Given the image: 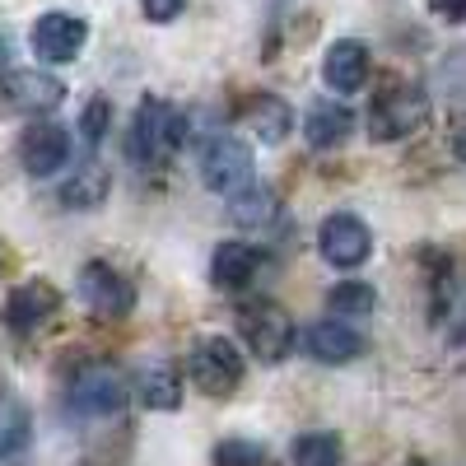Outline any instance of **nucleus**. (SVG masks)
Masks as SVG:
<instances>
[{"mask_svg":"<svg viewBox=\"0 0 466 466\" xmlns=\"http://www.w3.org/2000/svg\"><path fill=\"white\" fill-rule=\"evenodd\" d=\"M182 116L159 103V98H145L131 116V131H127V159L136 168H159L164 159H173V149L182 145Z\"/></svg>","mask_w":466,"mask_h":466,"instance_id":"obj_1","label":"nucleus"},{"mask_svg":"<svg viewBox=\"0 0 466 466\" xmlns=\"http://www.w3.org/2000/svg\"><path fill=\"white\" fill-rule=\"evenodd\" d=\"M187 378L206 397H228L243 382V355L228 336H201L187 350Z\"/></svg>","mask_w":466,"mask_h":466,"instance_id":"obj_2","label":"nucleus"},{"mask_svg":"<svg viewBox=\"0 0 466 466\" xmlns=\"http://www.w3.org/2000/svg\"><path fill=\"white\" fill-rule=\"evenodd\" d=\"M238 331L261 364H280L294 350V322L280 303H248L238 313Z\"/></svg>","mask_w":466,"mask_h":466,"instance_id":"obj_3","label":"nucleus"},{"mask_svg":"<svg viewBox=\"0 0 466 466\" xmlns=\"http://www.w3.org/2000/svg\"><path fill=\"white\" fill-rule=\"evenodd\" d=\"M66 406H70V415H85V420L116 415L127 406V378L116 373L112 364H89V369H80L70 378Z\"/></svg>","mask_w":466,"mask_h":466,"instance_id":"obj_4","label":"nucleus"},{"mask_svg":"<svg viewBox=\"0 0 466 466\" xmlns=\"http://www.w3.org/2000/svg\"><path fill=\"white\" fill-rule=\"evenodd\" d=\"M201 182L219 197H238L252 187V149L238 136H215L201 149Z\"/></svg>","mask_w":466,"mask_h":466,"instance_id":"obj_5","label":"nucleus"},{"mask_svg":"<svg viewBox=\"0 0 466 466\" xmlns=\"http://www.w3.org/2000/svg\"><path fill=\"white\" fill-rule=\"evenodd\" d=\"M89 43V24L80 15H66V10H47L33 19V33H28V47L43 66H66L85 52Z\"/></svg>","mask_w":466,"mask_h":466,"instance_id":"obj_6","label":"nucleus"},{"mask_svg":"<svg viewBox=\"0 0 466 466\" xmlns=\"http://www.w3.org/2000/svg\"><path fill=\"white\" fill-rule=\"evenodd\" d=\"M424 116H430V98L424 89H410V85H397L387 89L382 98H373V112H369V136L382 145V140H401L410 131L424 127Z\"/></svg>","mask_w":466,"mask_h":466,"instance_id":"obj_7","label":"nucleus"},{"mask_svg":"<svg viewBox=\"0 0 466 466\" xmlns=\"http://www.w3.org/2000/svg\"><path fill=\"white\" fill-rule=\"evenodd\" d=\"M318 252L336 270H355V266H364L373 257V233H369V224L360 215H345V210L327 215L322 228H318Z\"/></svg>","mask_w":466,"mask_h":466,"instance_id":"obj_8","label":"nucleus"},{"mask_svg":"<svg viewBox=\"0 0 466 466\" xmlns=\"http://www.w3.org/2000/svg\"><path fill=\"white\" fill-rule=\"evenodd\" d=\"M80 299L94 308L98 318H107V322L127 318L131 308H136L131 280H127L116 266H107V261H89V266L80 270Z\"/></svg>","mask_w":466,"mask_h":466,"instance_id":"obj_9","label":"nucleus"},{"mask_svg":"<svg viewBox=\"0 0 466 466\" xmlns=\"http://www.w3.org/2000/svg\"><path fill=\"white\" fill-rule=\"evenodd\" d=\"M364 350H369L364 331H355L340 318H322L303 331V355L318 360V364H355Z\"/></svg>","mask_w":466,"mask_h":466,"instance_id":"obj_10","label":"nucleus"},{"mask_svg":"<svg viewBox=\"0 0 466 466\" xmlns=\"http://www.w3.org/2000/svg\"><path fill=\"white\" fill-rule=\"evenodd\" d=\"M70 159V131L56 127V122H33L19 140V164L33 173V177H52L61 173Z\"/></svg>","mask_w":466,"mask_h":466,"instance_id":"obj_11","label":"nucleus"},{"mask_svg":"<svg viewBox=\"0 0 466 466\" xmlns=\"http://www.w3.org/2000/svg\"><path fill=\"white\" fill-rule=\"evenodd\" d=\"M56 308H61V294L47 285V280H24L19 289H10L5 299V327L15 336H28L37 327H47L56 318Z\"/></svg>","mask_w":466,"mask_h":466,"instance_id":"obj_12","label":"nucleus"},{"mask_svg":"<svg viewBox=\"0 0 466 466\" xmlns=\"http://www.w3.org/2000/svg\"><path fill=\"white\" fill-rule=\"evenodd\" d=\"M0 89H5L10 107H19V112H52L66 98V85L47 70H5Z\"/></svg>","mask_w":466,"mask_h":466,"instance_id":"obj_13","label":"nucleus"},{"mask_svg":"<svg viewBox=\"0 0 466 466\" xmlns=\"http://www.w3.org/2000/svg\"><path fill=\"white\" fill-rule=\"evenodd\" d=\"M322 80L336 94L364 89L369 85V47L360 43V37H340V43H331L327 56H322Z\"/></svg>","mask_w":466,"mask_h":466,"instance_id":"obj_14","label":"nucleus"},{"mask_svg":"<svg viewBox=\"0 0 466 466\" xmlns=\"http://www.w3.org/2000/svg\"><path fill=\"white\" fill-rule=\"evenodd\" d=\"M261 270V252L252 243H219L215 257H210V280L215 289L233 294V289H248Z\"/></svg>","mask_w":466,"mask_h":466,"instance_id":"obj_15","label":"nucleus"},{"mask_svg":"<svg viewBox=\"0 0 466 466\" xmlns=\"http://www.w3.org/2000/svg\"><path fill=\"white\" fill-rule=\"evenodd\" d=\"M350 131H355V112L345 103H313L303 116V136L313 149H336V145H345Z\"/></svg>","mask_w":466,"mask_h":466,"instance_id":"obj_16","label":"nucleus"},{"mask_svg":"<svg viewBox=\"0 0 466 466\" xmlns=\"http://www.w3.org/2000/svg\"><path fill=\"white\" fill-rule=\"evenodd\" d=\"M136 392H140V406H149V410H177L182 406V378H177L173 364L159 360V364H149L140 373Z\"/></svg>","mask_w":466,"mask_h":466,"instance_id":"obj_17","label":"nucleus"},{"mask_svg":"<svg viewBox=\"0 0 466 466\" xmlns=\"http://www.w3.org/2000/svg\"><path fill=\"white\" fill-rule=\"evenodd\" d=\"M107 187H112L107 168L89 164V168H80V173H75V177L61 187V201H66L70 210H94V206L107 201Z\"/></svg>","mask_w":466,"mask_h":466,"instance_id":"obj_18","label":"nucleus"},{"mask_svg":"<svg viewBox=\"0 0 466 466\" xmlns=\"http://www.w3.org/2000/svg\"><path fill=\"white\" fill-rule=\"evenodd\" d=\"M28 434H33V420H28L24 401L0 397V461L19 457V452L28 448Z\"/></svg>","mask_w":466,"mask_h":466,"instance_id":"obj_19","label":"nucleus"},{"mask_svg":"<svg viewBox=\"0 0 466 466\" xmlns=\"http://www.w3.org/2000/svg\"><path fill=\"white\" fill-rule=\"evenodd\" d=\"M345 448L331 430H318V434H299L294 448H289V461L294 466H340Z\"/></svg>","mask_w":466,"mask_h":466,"instance_id":"obj_20","label":"nucleus"},{"mask_svg":"<svg viewBox=\"0 0 466 466\" xmlns=\"http://www.w3.org/2000/svg\"><path fill=\"white\" fill-rule=\"evenodd\" d=\"M327 308H331V318H373L378 294H373V285H364V280H340V285L327 294Z\"/></svg>","mask_w":466,"mask_h":466,"instance_id":"obj_21","label":"nucleus"},{"mask_svg":"<svg viewBox=\"0 0 466 466\" xmlns=\"http://www.w3.org/2000/svg\"><path fill=\"white\" fill-rule=\"evenodd\" d=\"M228 215L238 219V224H270V219H276V191L252 182L248 191L228 197Z\"/></svg>","mask_w":466,"mask_h":466,"instance_id":"obj_22","label":"nucleus"},{"mask_svg":"<svg viewBox=\"0 0 466 466\" xmlns=\"http://www.w3.org/2000/svg\"><path fill=\"white\" fill-rule=\"evenodd\" d=\"M248 116H252V127H257V136H261L266 145H280L285 131H289V107H285L280 98H270V94H261Z\"/></svg>","mask_w":466,"mask_h":466,"instance_id":"obj_23","label":"nucleus"},{"mask_svg":"<svg viewBox=\"0 0 466 466\" xmlns=\"http://www.w3.org/2000/svg\"><path fill=\"white\" fill-rule=\"evenodd\" d=\"M215 466H266V448L252 439H224L215 448Z\"/></svg>","mask_w":466,"mask_h":466,"instance_id":"obj_24","label":"nucleus"},{"mask_svg":"<svg viewBox=\"0 0 466 466\" xmlns=\"http://www.w3.org/2000/svg\"><path fill=\"white\" fill-rule=\"evenodd\" d=\"M107 122H112V107H107V98H94V103L85 107V116H80V131H85V140H89V145H103Z\"/></svg>","mask_w":466,"mask_h":466,"instance_id":"obj_25","label":"nucleus"},{"mask_svg":"<svg viewBox=\"0 0 466 466\" xmlns=\"http://www.w3.org/2000/svg\"><path fill=\"white\" fill-rule=\"evenodd\" d=\"M182 5H187V0H140L145 19H154V24H173L182 15Z\"/></svg>","mask_w":466,"mask_h":466,"instance_id":"obj_26","label":"nucleus"},{"mask_svg":"<svg viewBox=\"0 0 466 466\" xmlns=\"http://www.w3.org/2000/svg\"><path fill=\"white\" fill-rule=\"evenodd\" d=\"M430 10L448 24H466V0H430Z\"/></svg>","mask_w":466,"mask_h":466,"instance_id":"obj_27","label":"nucleus"},{"mask_svg":"<svg viewBox=\"0 0 466 466\" xmlns=\"http://www.w3.org/2000/svg\"><path fill=\"white\" fill-rule=\"evenodd\" d=\"M448 140H452V154L466 164V116H457V122H452V136Z\"/></svg>","mask_w":466,"mask_h":466,"instance_id":"obj_28","label":"nucleus"}]
</instances>
